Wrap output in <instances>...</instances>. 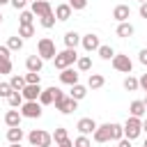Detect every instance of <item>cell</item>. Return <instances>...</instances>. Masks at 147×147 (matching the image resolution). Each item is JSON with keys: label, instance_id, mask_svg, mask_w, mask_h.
<instances>
[{"label": "cell", "instance_id": "cell-1", "mask_svg": "<svg viewBox=\"0 0 147 147\" xmlns=\"http://www.w3.org/2000/svg\"><path fill=\"white\" fill-rule=\"evenodd\" d=\"M55 108L60 110V113H64V115H69V113H74L76 108H78V101L76 99H71V96H67L62 90H55Z\"/></svg>", "mask_w": 147, "mask_h": 147}, {"label": "cell", "instance_id": "cell-2", "mask_svg": "<svg viewBox=\"0 0 147 147\" xmlns=\"http://www.w3.org/2000/svg\"><path fill=\"white\" fill-rule=\"evenodd\" d=\"M78 60V55H76V48H64L62 53H55V57H53V62H55V69H67V67H71L74 62Z\"/></svg>", "mask_w": 147, "mask_h": 147}, {"label": "cell", "instance_id": "cell-3", "mask_svg": "<svg viewBox=\"0 0 147 147\" xmlns=\"http://www.w3.org/2000/svg\"><path fill=\"white\" fill-rule=\"evenodd\" d=\"M55 53H57V51H55V41L48 39V37H41L39 44H37V55H39L41 60H53Z\"/></svg>", "mask_w": 147, "mask_h": 147}, {"label": "cell", "instance_id": "cell-4", "mask_svg": "<svg viewBox=\"0 0 147 147\" xmlns=\"http://www.w3.org/2000/svg\"><path fill=\"white\" fill-rule=\"evenodd\" d=\"M28 140H30V145H34V147H51L53 136H51L48 131L34 129V131H30V133H28Z\"/></svg>", "mask_w": 147, "mask_h": 147}, {"label": "cell", "instance_id": "cell-5", "mask_svg": "<svg viewBox=\"0 0 147 147\" xmlns=\"http://www.w3.org/2000/svg\"><path fill=\"white\" fill-rule=\"evenodd\" d=\"M140 133H142V122H140V117H133V115H131V117L124 122V138L136 140Z\"/></svg>", "mask_w": 147, "mask_h": 147}, {"label": "cell", "instance_id": "cell-6", "mask_svg": "<svg viewBox=\"0 0 147 147\" xmlns=\"http://www.w3.org/2000/svg\"><path fill=\"white\" fill-rule=\"evenodd\" d=\"M21 115L28 117V119L41 117V103H39V101H23V103H21Z\"/></svg>", "mask_w": 147, "mask_h": 147}, {"label": "cell", "instance_id": "cell-7", "mask_svg": "<svg viewBox=\"0 0 147 147\" xmlns=\"http://www.w3.org/2000/svg\"><path fill=\"white\" fill-rule=\"evenodd\" d=\"M30 11H32L34 16L44 18V16H51V14H53V7H51V2H48V0H34Z\"/></svg>", "mask_w": 147, "mask_h": 147}, {"label": "cell", "instance_id": "cell-8", "mask_svg": "<svg viewBox=\"0 0 147 147\" xmlns=\"http://www.w3.org/2000/svg\"><path fill=\"white\" fill-rule=\"evenodd\" d=\"M113 67L117 69V71H122V74H131V69H133V62L129 60V55H113Z\"/></svg>", "mask_w": 147, "mask_h": 147}, {"label": "cell", "instance_id": "cell-9", "mask_svg": "<svg viewBox=\"0 0 147 147\" xmlns=\"http://www.w3.org/2000/svg\"><path fill=\"white\" fill-rule=\"evenodd\" d=\"M76 129H78V133H80V136H90V133H94L96 122H94L92 117H80V119H78V124H76Z\"/></svg>", "mask_w": 147, "mask_h": 147}, {"label": "cell", "instance_id": "cell-10", "mask_svg": "<svg viewBox=\"0 0 147 147\" xmlns=\"http://www.w3.org/2000/svg\"><path fill=\"white\" fill-rule=\"evenodd\" d=\"M11 51L7 46H0V76L2 74H9L11 71Z\"/></svg>", "mask_w": 147, "mask_h": 147}, {"label": "cell", "instance_id": "cell-11", "mask_svg": "<svg viewBox=\"0 0 147 147\" xmlns=\"http://www.w3.org/2000/svg\"><path fill=\"white\" fill-rule=\"evenodd\" d=\"M21 94H23V101H37L39 94H41V87H39V83H34V85H25V87L21 90Z\"/></svg>", "mask_w": 147, "mask_h": 147}, {"label": "cell", "instance_id": "cell-12", "mask_svg": "<svg viewBox=\"0 0 147 147\" xmlns=\"http://www.w3.org/2000/svg\"><path fill=\"white\" fill-rule=\"evenodd\" d=\"M92 138H94V142H108L110 140V124H101V126L96 124Z\"/></svg>", "mask_w": 147, "mask_h": 147}, {"label": "cell", "instance_id": "cell-13", "mask_svg": "<svg viewBox=\"0 0 147 147\" xmlns=\"http://www.w3.org/2000/svg\"><path fill=\"white\" fill-rule=\"evenodd\" d=\"M80 44H83V48H85L87 53H92V51H96V48L101 46V44H99V37H96V34H92V32H90V34H85V37H80Z\"/></svg>", "mask_w": 147, "mask_h": 147}, {"label": "cell", "instance_id": "cell-14", "mask_svg": "<svg viewBox=\"0 0 147 147\" xmlns=\"http://www.w3.org/2000/svg\"><path fill=\"white\" fill-rule=\"evenodd\" d=\"M60 80H62L64 85H76V83H78V71H74L71 67H67V69H62Z\"/></svg>", "mask_w": 147, "mask_h": 147}, {"label": "cell", "instance_id": "cell-15", "mask_svg": "<svg viewBox=\"0 0 147 147\" xmlns=\"http://www.w3.org/2000/svg\"><path fill=\"white\" fill-rule=\"evenodd\" d=\"M129 16H131V9H129L126 5H117V7L113 9V18H115V21H119V23L129 21Z\"/></svg>", "mask_w": 147, "mask_h": 147}, {"label": "cell", "instance_id": "cell-16", "mask_svg": "<svg viewBox=\"0 0 147 147\" xmlns=\"http://www.w3.org/2000/svg\"><path fill=\"white\" fill-rule=\"evenodd\" d=\"M55 18H57V21H69V18H71V7H69V2L55 7Z\"/></svg>", "mask_w": 147, "mask_h": 147}, {"label": "cell", "instance_id": "cell-17", "mask_svg": "<svg viewBox=\"0 0 147 147\" xmlns=\"http://www.w3.org/2000/svg\"><path fill=\"white\" fill-rule=\"evenodd\" d=\"M25 67H28V71H41V67H44V60L39 57V55H30L28 60H25Z\"/></svg>", "mask_w": 147, "mask_h": 147}, {"label": "cell", "instance_id": "cell-18", "mask_svg": "<svg viewBox=\"0 0 147 147\" xmlns=\"http://www.w3.org/2000/svg\"><path fill=\"white\" fill-rule=\"evenodd\" d=\"M55 90H57V87L41 90V94H39V103H41V106H51V103L55 101Z\"/></svg>", "mask_w": 147, "mask_h": 147}, {"label": "cell", "instance_id": "cell-19", "mask_svg": "<svg viewBox=\"0 0 147 147\" xmlns=\"http://www.w3.org/2000/svg\"><path fill=\"white\" fill-rule=\"evenodd\" d=\"M21 113L18 110H7V115H5V124L7 126H21Z\"/></svg>", "mask_w": 147, "mask_h": 147}, {"label": "cell", "instance_id": "cell-20", "mask_svg": "<svg viewBox=\"0 0 147 147\" xmlns=\"http://www.w3.org/2000/svg\"><path fill=\"white\" fill-rule=\"evenodd\" d=\"M103 83H106V78L101 74H90V78H87V87L90 90H99V87H103Z\"/></svg>", "mask_w": 147, "mask_h": 147}, {"label": "cell", "instance_id": "cell-21", "mask_svg": "<svg viewBox=\"0 0 147 147\" xmlns=\"http://www.w3.org/2000/svg\"><path fill=\"white\" fill-rule=\"evenodd\" d=\"M78 44H80V34H78V32L71 30V32L64 34V46H67V48H76Z\"/></svg>", "mask_w": 147, "mask_h": 147}, {"label": "cell", "instance_id": "cell-22", "mask_svg": "<svg viewBox=\"0 0 147 147\" xmlns=\"http://www.w3.org/2000/svg\"><path fill=\"white\" fill-rule=\"evenodd\" d=\"M85 94H87V87L85 85H80V83H76V85H71V99H76V101H80V99H85Z\"/></svg>", "mask_w": 147, "mask_h": 147}, {"label": "cell", "instance_id": "cell-23", "mask_svg": "<svg viewBox=\"0 0 147 147\" xmlns=\"http://www.w3.org/2000/svg\"><path fill=\"white\" fill-rule=\"evenodd\" d=\"M7 140H9V142H21V140H23V129H21V126H9Z\"/></svg>", "mask_w": 147, "mask_h": 147}, {"label": "cell", "instance_id": "cell-24", "mask_svg": "<svg viewBox=\"0 0 147 147\" xmlns=\"http://www.w3.org/2000/svg\"><path fill=\"white\" fill-rule=\"evenodd\" d=\"M145 110H147V108H145V103H142V101H131V106H129V113H131L133 117H142V115H145Z\"/></svg>", "mask_w": 147, "mask_h": 147}, {"label": "cell", "instance_id": "cell-25", "mask_svg": "<svg viewBox=\"0 0 147 147\" xmlns=\"http://www.w3.org/2000/svg\"><path fill=\"white\" fill-rule=\"evenodd\" d=\"M131 34H133V25H131V23H126V21H124V23H119V25H117V37L126 39V37H131Z\"/></svg>", "mask_w": 147, "mask_h": 147}, {"label": "cell", "instance_id": "cell-26", "mask_svg": "<svg viewBox=\"0 0 147 147\" xmlns=\"http://www.w3.org/2000/svg\"><path fill=\"white\" fill-rule=\"evenodd\" d=\"M7 101H9V106H11V108H21V103H23V94L14 90V92L7 96Z\"/></svg>", "mask_w": 147, "mask_h": 147}, {"label": "cell", "instance_id": "cell-27", "mask_svg": "<svg viewBox=\"0 0 147 147\" xmlns=\"http://www.w3.org/2000/svg\"><path fill=\"white\" fill-rule=\"evenodd\" d=\"M7 48L9 51H21L23 48V37H9L7 39Z\"/></svg>", "mask_w": 147, "mask_h": 147}, {"label": "cell", "instance_id": "cell-28", "mask_svg": "<svg viewBox=\"0 0 147 147\" xmlns=\"http://www.w3.org/2000/svg\"><path fill=\"white\" fill-rule=\"evenodd\" d=\"M76 67H78V71H90L92 69V57H78L76 60Z\"/></svg>", "mask_w": 147, "mask_h": 147}, {"label": "cell", "instance_id": "cell-29", "mask_svg": "<svg viewBox=\"0 0 147 147\" xmlns=\"http://www.w3.org/2000/svg\"><path fill=\"white\" fill-rule=\"evenodd\" d=\"M124 138V126L122 124H110V140H119Z\"/></svg>", "mask_w": 147, "mask_h": 147}, {"label": "cell", "instance_id": "cell-30", "mask_svg": "<svg viewBox=\"0 0 147 147\" xmlns=\"http://www.w3.org/2000/svg\"><path fill=\"white\" fill-rule=\"evenodd\" d=\"M21 25H32V21H34V14L30 11V9H21Z\"/></svg>", "mask_w": 147, "mask_h": 147}, {"label": "cell", "instance_id": "cell-31", "mask_svg": "<svg viewBox=\"0 0 147 147\" xmlns=\"http://www.w3.org/2000/svg\"><path fill=\"white\" fill-rule=\"evenodd\" d=\"M9 85H11V90H16V92H21V90L25 87V78H23V76H11V80H9Z\"/></svg>", "mask_w": 147, "mask_h": 147}, {"label": "cell", "instance_id": "cell-32", "mask_svg": "<svg viewBox=\"0 0 147 147\" xmlns=\"http://www.w3.org/2000/svg\"><path fill=\"white\" fill-rule=\"evenodd\" d=\"M96 51H99V55H101L103 60H113V55H115V51H113L110 46H99Z\"/></svg>", "mask_w": 147, "mask_h": 147}, {"label": "cell", "instance_id": "cell-33", "mask_svg": "<svg viewBox=\"0 0 147 147\" xmlns=\"http://www.w3.org/2000/svg\"><path fill=\"white\" fill-rule=\"evenodd\" d=\"M67 138H69L67 129H62V126H60V129H55V133H53V140H55V142H64Z\"/></svg>", "mask_w": 147, "mask_h": 147}, {"label": "cell", "instance_id": "cell-34", "mask_svg": "<svg viewBox=\"0 0 147 147\" xmlns=\"http://www.w3.org/2000/svg\"><path fill=\"white\" fill-rule=\"evenodd\" d=\"M23 78H25V85H34V83H39V80H41L37 71H28V74H25Z\"/></svg>", "mask_w": 147, "mask_h": 147}, {"label": "cell", "instance_id": "cell-35", "mask_svg": "<svg viewBox=\"0 0 147 147\" xmlns=\"http://www.w3.org/2000/svg\"><path fill=\"white\" fill-rule=\"evenodd\" d=\"M124 90H129V92H133V90H138V78H133V76H129V78H124Z\"/></svg>", "mask_w": 147, "mask_h": 147}, {"label": "cell", "instance_id": "cell-36", "mask_svg": "<svg viewBox=\"0 0 147 147\" xmlns=\"http://www.w3.org/2000/svg\"><path fill=\"white\" fill-rule=\"evenodd\" d=\"M32 34H34V28H32V25H21V28H18V37L25 39V37H32Z\"/></svg>", "mask_w": 147, "mask_h": 147}, {"label": "cell", "instance_id": "cell-37", "mask_svg": "<svg viewBox=\"0 0 147 147\" xmlns=\"http://www.w3.org/2000/svg\"><path fill=\"white\" fill-rule=\"evenodd\" d=\"M74 147H92V142H90L87 136H78V138L74 140Z\"/></svg>", "mask_w": 147, "mask_h": 147}, {"label": "cell", "instance_id": "cell-38", "mask_svg": "<svg viewBox=\"0 0 147 147\" xmlns=\"http://www.w3.org/2000/svg\"><path fill=\"white\" fill-rule=\"evenodd\" d=\"M11 92H14V90H11V85H9V83H0V99H2V96L7 99Z\"/></svg>", "mask_w": 147, "mask_h": 147}, {"label": "cell", "instance_id": "cell-39", "mask_svg": "<svg viewBox=\"0 0 147 147\" xmlns=\"http://www.w3.org/2000/svg\"><path fill=\"white\" fill-rule=\"evenodd\" d=\"M69 7L71 9H85L87 7V0H69Z\"/></svg>", "mask_w": 147, "mask_h": 147}, {"label": "cell", "instance_id": "cell-40", "mask_svg": "<svg viewBox=\"0 0 147 147\" xmlns=\"http://www.w3.org/2000/svg\"><path fill=\"white\" fill-rule=\"evenodd\" d=\"M41 25H44V28H53V25H55V14L44 16V18H41Z\"/></svg>", "mask_w": 147, "mask_h": 147}, {"label": "cell", "instance_id": "cell-41", "mask_svg": "<svg viewBox=\"0 0 147 147\" xmlns=\"http://www.w3.org/2000/svg\"><path fill=\"white\" fill-rule=\"evenodd\" d=\"M9 2L14 9H25V5H28V0H9Z\"/></svg>", "mask_w": 147, "mask_h": 147}, {"label": "cell", "instance_id": "cell-42", "mask_svg": "<svg viewBox=\"0 0 147 147\" xmlns=\"http://www.w3.org/2000/svg\"><path fill=\"white\" fill-rule=\"evenodd\" d=\"M138 87H142V90L147 92V74H142V76L138 78Z\"/></svg>", "mask_w": 147, "mask_h": 147}, {"label": "cell", "instance_id": "cell-43", "mask_svg": "<svg viewBox=\"0 0 147 147\" xmlns=\"http://www.w3.org/2000/svg\"><path fill=\"white\" fill-rule=\"evenodd\" d=\"M117 147H131V140L129 138H119L117 140Z\"/></svg>", "mask_w": 147, "mask_h": 147}, {"label": "cell", "instance_id": "cell-44", "mask_svg": "<svg viewBox=\"0 0 147 147\" xmlns=\"http://www.w3.org/2000/svg\"><path fill=\"white\" fill-rule=\"evenodd\" d=\"M140 16L147 18V2H140Z\"/></svg>", "mask_w": 147, "mask_h": 147}, {"label": "cell", "instance_id": "cell-45", "mask_svg": "<svg viewBox=\"0 0 147 147\" xmlns=\"http://www.w3.org/2000/svg\"><path fill=\"white\" fill-rule=\"evenodd\" d=\"M140 62H142V64H147V48H145V51H140Z\"/></svg>", "mask_w": 147, "mask_h": 147}, {"label": "cell", "instance_id": "cell-46", "mask_svg": "<svg viewBox=\"0 0 147 147\" xmlns=\"http://www.w3.org/2000/svg\"><path fill=\"white\" fill-rule=\"evenodd\" d=\"M57 147H74V142H71V140H69V138H67V140H64V142H57Z\"/></svg>", "mask_w": 147, "mask_h": 147}, {"label": "cell", "instance_id": "cell-47", "mask_svg": "<svg viewBox=\"0 0 147 147\" xmlns=\"http://www.w3.org/2000/svg\"><path fill=\"white\" fill-rule=\"evenodd\" d=\"M142 131H145V133H147V119H145V122H142Z\"/></svg>", "mask_w": 147, "mask_h": 147}, {"label": "cell", "instance_id": "cell-48", "mask_svg": "<svg viewBox=\"0 0 147 147\" xmlns=\"http://www.w3.org/2000/svg\"><path fill=\"white\" fill-rule=\"evenodd\" d=\"M9 147H21V142H11V145H9Z\"/></svg>", "mask_w": 147, "mask_h": 147}, {"label": "cell", "instance_id": "cell-49", "mask_svg": "<svg viewBox=\"0 0 147 147\" xmlns=\"http://www.w3.org/2000/svg\"><path fill=\"white\" fill-rule=\"evenodd\" d=\"M142 103H145V108H147V96H145V99H142Z\"/></svg>", "mask_w": 147, "mask_h": 147}, {"label": "cell", "instance_id": "cell-50", "mask_svg": "<svg viewBox=\"0 0 147 147\" xmlns=\"http://www.w3.org/2000/svg\"><path fill=\"white\" fill-rule=\"evenodd\" d=\"M7 2H9V0H0V5H7Z\"/></svg>", "mask_w": 147, "mask_h": 147}, {"label": "cell", "instance_id": "cell-51", "mask_svg": "<svg viewBox=\"0 0 147 147\" xmlns=\"http://www.w3.org/2000/svg\"><path fill=\"white\" fill-rule=\"evenodd\" d=\"M0 23H2V14H0Z\"/></svg>", "mask_w": 147, "mask_h": 147}, {"label": "cell", "instance_id": "cell-52", "mask_svg": "<svg viewBox=\"0 0 147 147\" xmlns=\"http://www.w3.org/2000/svg\"><path fill=\"white\" fill-rule=\"evenodd\" d=\"M142 147H147V140H145V145H142Z\"/></svg>", "mask_w": 147, "mask_h": 147}, {"label": "cell", "instance_id": "cell-53", "mask_svg": "<svg viewBox=\"0 0 147 147\" xmlns=\"http://www.w3.org/2000/svg\"><path fill=\"white\" fill-rule=\"evenodd\" d=\"M138 2H147V0H138Z\"/></svg>", "mask_w": 147, "mask_h": 147}, {"label": "cell", "instance_id": "cell-54", "mask_svg": "<svg viewBox=\"0 0 147 147\" xmlns=\"http://www.w3.org/2000/svg\"><path fill=\"white\" fill-rule=\"evenodd\" d=\"M28 2H34V0H28Z\"/></svg>", "mask_w": 147, "mask_h": 147}, {"label": "cell", "instance_id": "cell-55", "mask_svg": "<svg viewBox=\"0 0 147 147\" xmlns=\"http://www.w3.org/2000/svg\"><path fill=\"white\" fill-rule=\"evenodd\" d=\"M30 147H34V145H30Z\"/></svg>", "mask_w": 147, "mask_h": 147}]
</instances>
